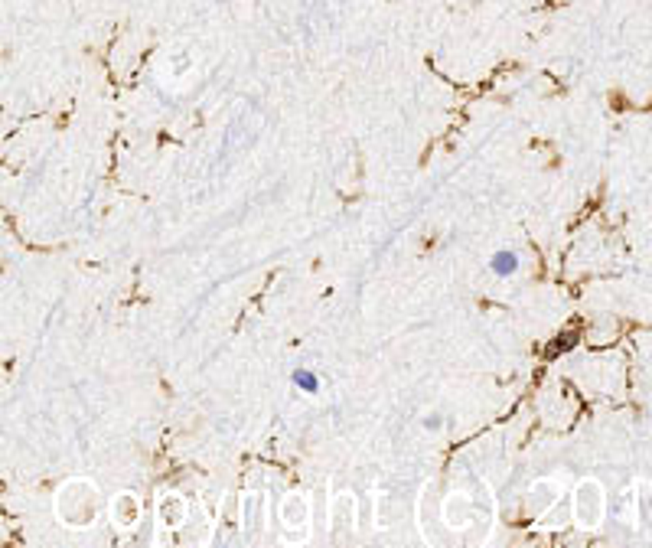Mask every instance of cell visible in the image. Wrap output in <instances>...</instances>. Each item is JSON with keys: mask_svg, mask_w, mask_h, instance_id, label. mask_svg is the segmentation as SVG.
I'll return each mask as SVG.
<instances>
[{"mask_svg": "<svg viewBox=\"0 0 652 548\" xmlns=\"http://www.w3.org/2000/svg\"><path fill=\"white\" fill-rule=\"evenodd\" d=\"M516 268H519V255H516V251H496V255H492V271L499 274V278L516 274Z\"/></svg>", "mask_w": 652, "mask_h": 548, "instance_id": "cell-1", "label": "cell"}, {"mask_svg": "<svg viewBox=\"0 0 652 548\" xmlns=\"http://www.w3.org/2000/svg\"><path fill=\"white\" fill-rule=\"evenodd\" d=\"M294 382H297L300 388H306V392H316V388H320V385H316V376H314V372H306V369L294 372Z\"/></svg>", "mask_w": 652, "mask_h": 548, "instance_id": "cell-2", "label": "cell"}]
</instances>
